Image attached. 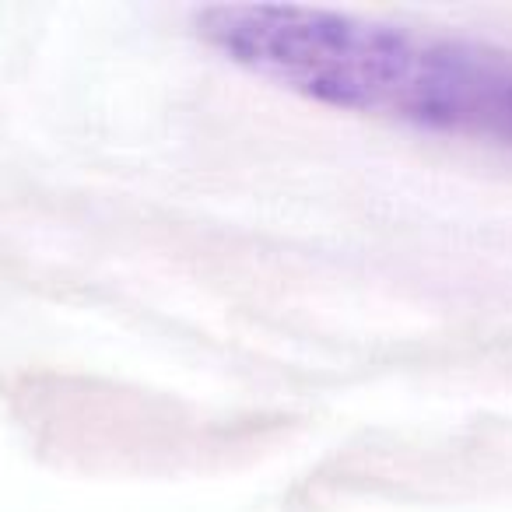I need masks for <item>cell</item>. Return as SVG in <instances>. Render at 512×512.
I'll use <instances>...</instances> for the list:
<instances>
[{
  "instance_id": "obj_1",
  "label": "cell",
  "mask_w": 512,
  "mask_h": 512,
  "mask_svg": "<svg viewBox=\"0 0 512 512\" xmlns=\"http://www.w3.org/2000/svg\"><path fill=\"white\" fill-rule=\"evenodd\" d=\"M214 53L330 109L512 148V50L306 4H214Z\"/></svg>"
}]
</instances>
